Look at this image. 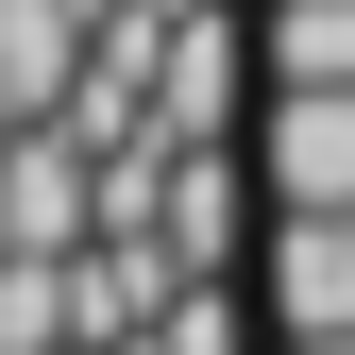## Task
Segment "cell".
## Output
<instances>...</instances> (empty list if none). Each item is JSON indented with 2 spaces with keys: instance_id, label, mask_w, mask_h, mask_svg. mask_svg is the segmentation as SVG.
<instances>
[{
  "instance_id": "cell-3",
  "label": "cell",
  "mask_w": 355,
  "mask_h": 355,
  "mask_svg": "<svg viewBox=\"0 0 355 355\" xmlns=\"http://www.w3.org/2000/svg\"><path fill=\"white\" fill-rule=\"evenodd\" d=\"M68 85H85V17H68V0H0V102L51 119Z\"/></svg>"
},
{
  "instance_id": "cell-4",
  "label": "cell",
  "mask_w": 355,
  "mask_h": 355,
  "mask_svg": "<svg viewBox=\"0 0 355 355\" xmlns=\"http://www.w3.org/2000/svg\"><path fill=\"white\" fill-rule=\"evenodd\" d=\"M254 68H271V102L355 85V0H271V17H254Z\"/></svg>"
},
{
  "instance_id": "cell-1",
  "label": "cell",
  "mask_w": 355,
  "mask_h": 355,
  "mask_svg": "<svg viewBox=\"0 0 355 355\" xmlns=\"http://www.w3.org/2000/svg\"><path fill=\"white\" fill-rule=\"evenodd\" d=\"M254 187H271V220H355V85L254 102Z\"/></svg>"
},
{
  "instance_id": "cell-2",
  "label": "cell",
  "mask_w": 355,
  "mask_h": 355,
  "mask_svg": "<svg viewBox=\"0 0 355 355\" xmlns=\"http://www.w3.org/2000/svg\"><path fill=\"white\" fill-rule=\"evenodd\" d=\"M254 288H271V338H355V220H271Z\"/></svg>"
},
{
  "instance_id": "cell-5",
  "label": "cell",
  "mask_w": 355,
  "mask_h": 355,
  "mask_svg": "<svg viewBox=\"0 0 355 355\" xmlns=\"http://www.w3.org/2000/svg\"><path fill=\"white\" fill-rule=\"evenodd\" d=\"M271 355H355V338H271Z\"/></svg>"
}]
</instances>
